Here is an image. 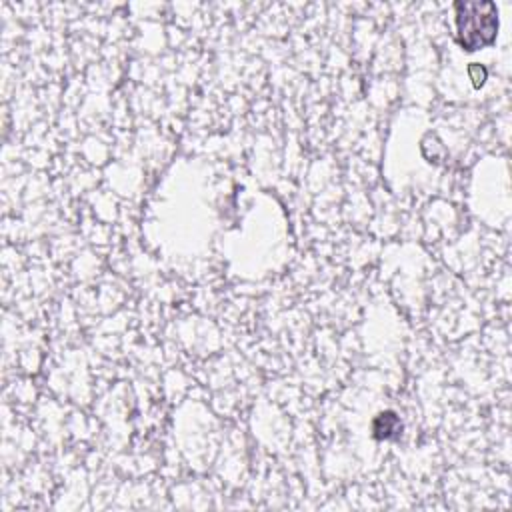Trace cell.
Returning <instances> with one entry per match:
<instances>
[{
    "instance_id": "1",
    "label": "cell",
    "mask_w": 512,
    "mask_h": 512,
    "mask_svg": "<svg viewBox=\"0 0 512 512\" xmlns=\"http://www.w3.org/2000/svg\"><path fill=\"white\" fill-rule=\"evenodd\" d=\"M458 36L460 44L468 50H476L490 44L496 36V8L492 2H458Z\"/></svg>"
}]
</instances>
